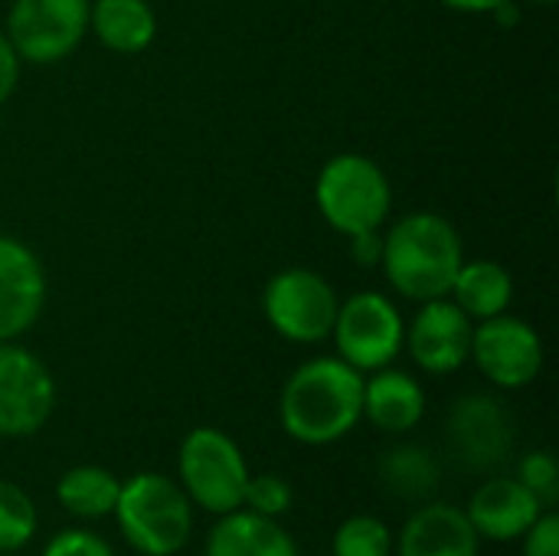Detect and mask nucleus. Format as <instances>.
Returning a JSON list of instances; mask_svg holds the SVG:
<instances>
[{
    "mask_svg": "<svg viewBox=\"0 0 559 556\" xmlns=\"http://www.w3.org/2000/svg\"><path fill=\"white\" fill-rule=\"evenodd\" d=\"M423 416L426 390L413 374L390 364L383 370H373V377H364V419L373 429L386 436H406L423 423Z\"/></svg>",
    "mask_w": 559,
    "mask_h": 556,
    "instance_id": "16",
    "label": "nucleus"
},
{
    "mask_svg": "<svg viewBox=\"0 0 559 556\" xmlns=\"http://www.w3.org/2000/svg\"><path fill=\"white\" fill-rule=\"evenodd\" d=\"M364 419V374L347 360L311 357L292 370L278 397V423L301 446H334Z\"/></svg>",
    "mask_w": 559,
    "mask_h": 556,
    "instance_id": "1",
    "label": "nucleus"
},
{
    "mask_svg": "<svg viewBox=\"0 0 559 556\" xmlns=\"http://www.w3.org/2000/svg\"><path fill=\"white\" fill-rule=\"evenodd\" d=\"M295 505V488L282 475H249L242 508L262 514V518H285Z\"/></svg>",
    "mask_w": 559,
    "mask_h": 556,
    "instance_id": "24",
    "label": "nucleus"
},
{
    "mask_svg": "<svg viewBox=\"0 0 559 556\" xmlns=\"http://www.w3.org/2000/svg\"><path fill=\"white\" fill-rule=\"evenodd\" d=\"M121 478L102 465H75L56 482V501L79 521H102L115 511Z\"/></svg>",
    "mask_w": 559,
    "mask_h": 556,
    "instance_id": "20",
    "label": "nucleus"
},
{
    "mask_svg": "<svg viewBox=\"0 0 559 556\" xmlns=\"http://www.w3.org/2000/svg\"><path fill=\"white\" fill-rule=\"evenodd\" d=\"M534 3H540V7H554L557 0H534Z\"/></svg>",
    "mask_w": 559,
    "mask_h": 556,
    "instance_id": "31",
    "label": "nucleus"
},
{
    "mask_svg": "<svg viewBox=\"0 0 559 556\" xmlns=\"http://www.w3.org/2000/svg\"><path fill=\"white\" fill-rule=\"evenodd\" d=\"M46 272L39 256L7 233H0V341L23 338L43 315Z\"/></svg>",
    "mask_w": 559,
    "mask_h": 556,
    "instance_id": "13",
    "label": "nucleus"
},
{
    "mask_svg": "<svg viewBox=\"0 0 559 556\" xmlns=\"http://www.w3.org/2000/svg\"><path fill=\"white\" fill-rule=\"evenodd\" d=\"M452 456L468 472H495L514 452V423L501 400L488 393L462 397L445 423Z\"/></svg>",
    "mask_w": 559,
    "mask_h": 556,
    "instance_id": "11",
    "label": "nucleus"
},
{
    "mask_svg": "<svg viewBox=\"0 0 559 556\" xmlns=\"http://www.w3.org/2000/svg\"><path fill=\"white\" fill-rule=\"evenodd\" d=\"M547 511H554L559 505V469L554 452H527L518 465V475H514Z\"/></svg>",
    "mask_w": 559,
    "mask_h": 556,
    "instance_id": "25",
    "label": "nucleus"
},
{
    "mask_svg": "<svg viewBox=\"0 0 559 556\" xmlns=\"http://www.w3.org/2000/svg\"><path fill=\"white\" fill-rule=\"evenodd\" d=\"M203 556H301V551L275 518L236 508L216 518L206 534Z\"/></svg>",
    "mask_w": 559,
    "mask_h": 556,
    "instance_id": "17",
    "label": "nucleus"
},
{
    "mask_svg": "<svg viewBox=\"0 0 559 556\" xmlns=\"http://www.w3.org/2000/svg\"><path fill=\"white\" fill-rule=\"evenodd\" d=\"M177 485L183 488L193 508L216 518L242 508L249 465L239 442L229 433L216 426L190 429L177 452Z\"/></svg>",
    "mask_w": 559,
    "mask_h": 556,
    "instance_id": "5",
    "label": "nucleus"
},
{
    "mask_svg": "<svg viewBox=\"0 0 559 556\" xmlns=\"http://www.w3.org/2000/svg\"><path fill=\"white\" fill-rule=\"evenodd\" d=\"M547 508L511 475L488 478L481 488H475V495L468 498V508H465L475 534L481 541H491V544L521 541L527 534V528Z\"/></svg>",
    "mask_w": 559,
    "mask_h": 556,
    "instance_id": "14",
    "label": "nucleus"
},
{
    "mask_svg": "<svg viewBox=\"0 0 559 556\" xmlns=\"http://www.w3.org/2000/svg\"><path fill=\"white\" fill-rule=\"evenodd\" d=\"M314 206L334 233L350 239L380 229L390 220L393 187L373 157L347 151L321 167L314 180Z\"/></svg>",
    "mask_w": 559,
    "mask_h": 556,
    "instance_id": "4",
    "label": "nucleus"
},
{
    "mask_svg": "<svg viewBox=\"0 0 559 556\" xmlns=\"http://www.w3.org/2000/svg\"><path fill=\"white\" fill-rule=\"evenodd\" d=\"M36 528L39 518L33 498L20 485L0 478V554L23 551L36 537Z\"/></svg>",
    "mask_w": 559,
    "mask_h": 556,
    "instance_id": "22",
    "label": "nucleus"
},
{
    "mask_svg": "<svg viewBox=\"0 0 559 556\" xmlns=\"http://www.w3.org/2000/svg\"><path fill=\"white\" fill-rule=\"evenodd\" d=\"M462 262V236L442 213H406L383 236V275L390 288L409 301L449 298Z\"/></svg>",
    "mask_w": 559,
    "mask_h": 556,
    "instance_id": "2",
    "label": "nucleus"
},
{
    "mask_svg": "<svg viewBox=\"0 0 559 556\" xmlns=\"http://www.w3.org/2000/svg\"><path fill=\"white\" fill-rule=\"evenodd\" d=\"M449 298L478 324L485 318H498L514 301V279L511 272L495 259H465Z\"/></svg>",
    "mask_w": 559,
    "mask_h": 556,
    "instance_id": "19",
    "label": "nucleus"
},
{
    "mask_svg": "<svg viewBox=\"0 0 559 556\" xmlns=\"http://www.w3.org/2000/svg\"><path fill=\"white\" fill-rule=\"evenodd\" d=\"M472 334H475V321L452 298H432L423 301V308L406 324L403 347L409 351L419 370L432 377H445L468 364Z\"/></svg>",
    "mask_w": 559,
    "mask_h": 556,
    "instance_id": "12",
    "label": "nucleus"
},
{
    "mask_svg": "<svg viewBox=\"0 0 559 556\" xmlns=\"http://www.w3.org/2000/svg\"><path fill=\"white\" fill-rule=\"evenodd\" d=\"M92 0H13L7 13V36L20 62L52 66L69 59L88 36Z\"/></svg>",
    "mask_w": 559,
    "mask_h": 556,
    "instance_id": "8",
    "label": "nucleus"
},
{
    "mask_svg": "<svg viewBox=\"0 0 559 556\" xmlns=\"http://www.w3.org/2000/svg\"><path fill=\"white\" fill-rule=\"evenodd\" d=\"M396 556H481V537L475 534L465 508L449 501H429L393 537Z\"/></svg>",
    "mask_w": 559,
    "mask_h": 556,
    "instance_id": "15",
    "label": "nucleus"
},
{
    "mask_svg": "<svg viewBox=\"0 0 559 556\" xmlns=\"http://www.w3.org/2000/svg\"><path fill=\"white\" fill-rule=\"evenodd\" d=\"M521 551L524 556H559V514L554 511H544L531 528L527 534L521 537Z\"/></svg>",
    "mask_w": 559,
    "mask_h": 556,
    "instance_id": "27",
    "label": "nucleus"
},
{
    "mask_svg": "<svg viewBox=\"0 0 559 556\" xmlns=\"http://www.w3.org/2000/svg\"><path fill=\"white\" fill-rule=\"evenodd\" d=\"M20 82V56L10 43V36L0 29V105L16 92Z\"/></svg>",
    "mask_w": 559,
    "mask_h": 556,
    "instance_id": "29",
    "label": "nucleus"
},
{
    "mask_svg": "<svg viewBox=\"0 0 559 556\" xmlns=\"http://www.w3.org/2000/svg\"><path fill=\"white\" fill-rule=\"evenodd\" d=\"M331 338L341 360H347L360 374H373L390 367L403 354L406 321L396 301L383 292H357L337 305Z\"/></svg>",
    "mask_w": 559,
    "mask_h": 556,
    "instance_id": "7",
    "label": "nucleus"
},
{
    "mask_svg": "<svg viewBox=\"0 0 559 556\" xmlns=\"http://www.w3.org/2000/svg\"><path fill=\"white\" fill-rule=\"evenodd\" d=\"M56 410L49 367L16 341H0V439L39 433Z\"/></svg>",
    "mask_w": 559,
    "mask_h": 556,
    "instance_id": "9",
    "label": "nucleus"
},
{
    "mask_svg": "<svg viewBox=\"0 0 559 556\" xmlns=\"http://www.w3.org/2000/svg\"><path fill=\"white\" fill-rule=\"evenodd\" d=\"M439 3H445L449 10H455V13H495L501 3H508V0H439Z\"/></svg>",
    "mask_w": 559,
    "mask_h": 556,
    "instance_id": "30",
    "label": "nucleus"
},
{
    "mask_svg": "<svg viewBox=\"0 0 559 556\" xmlns=\"http://www.w3.org/2000/svg\"><path fill=\"white\" fill-rule=\"evenodd\" d=\"M39 556H115L111 544L85 528H66L59 534H52L43 547Z\"/></svg>",
    "mask_w": 559,
    "mask_h": 556,
    "instance_id": "26",
    "label": "nucleus"
},
{
    "mask_svg": "<svg viewBox=\"0 0 559 556\" xmlns=\"http://www.w3.org/2000/svg\"><path fill=\"white\" fill-rule=\"evenodd\" d=\"M468 360L498 390H524L544 370V341L534 324L504 311L475 324Z\"/></svg>",
    "mask_w": 559,
    "mask_h": 556,
    "instance_id": "10",
    "label": "nucleus"
},
{
    "mask_svg": "<svg viewBox=\"0 0 559 556\" xmlns=\"http://www.w3.org/2000/svg\"><path fill=\"white\" fill-rule=\"evenodd\" d=\"M115 521L131 551L141 556H177L193 537V505L183 488L157 472L121 482Z\"/></svg>",
    "mask_w": 559,
    "mask_h": 556,
    "instance_id": "3",
    "label": "nucleus"
},
{
    "mask_svg": "<svg viewBox=\"0 0 559 556\" xmlns=\"http://www.w3.org/2000/svg\"><path fill=\"white\" fill-rule=\"evenodd\" d=\"M380 482L400 501H429L442 485V469L423 446H393L380 459Z\"/></svg>",
    "mask_w": 559,
    "mask_h": 556,
    "instance_id": "21",
    "label": "nucleus"
},
{
    "mask_svg": "<svg viewBox=\"0 0 559 556\" xmlns=\"http://www.w3.org/2000/svg\"><path fill=\"white\" fill-rule=\"evenodd\" d=\"M350 259L360 269H377L380 259H383V233L380 229H370V233L350 236Z\"/></svg>",
    "mask_w": 559,
    "mask_h": 556,
    "instance_id": "28",
    "label": "nucleus"
},
{
    "mask_svg": "<svg viewBox=\"0 0 559 556\" xmlns=\"http://www.w3.org/2000/svg\"><path fill=\"white\" fill-rule=\"evenodd\" d=\"M88 29L118 56L144 52L157 36V13L147 0H92Z\"/></svg>",
    "mask_w": 559,
    "mask_h": 556,
    "instance_id": "18",
    "label": "nucleus"
},
{
    "mask_svg": "<svg viewBox=\"0 0 559 556\" xmlns=\"http://www.w3.org/2000/svg\"><path fill=\"white\" fill-rule=\"evenodd\" d=\"M331 556H393V531L373 514H354L337 524Z\"/></svg>",
    "mask_w": 559,
    "mask_h": 556,
    "instance_id": "23",
    "label": "nucleus"
},
{
    "mask_svg": "<svg viewBox=\"0 0 559 556\" xmlns=\"http://www.w3.org/2000/svg\"><path fill=\"white\" fill-rule=\"evenodd\" d=\"M337 292L314 269H282L262 288V315L292 344H321L337 318Z\"/></svg>",
    "mask_w": 559,
    "mask_h": 556,
    "instance_id": "6",
    "label": "nucleus"
}]
</instances>
